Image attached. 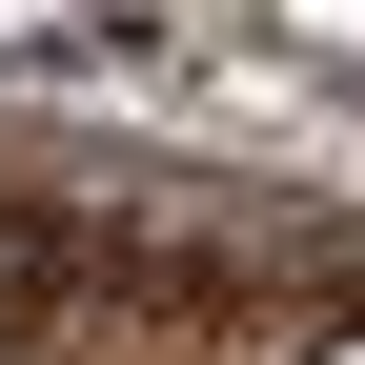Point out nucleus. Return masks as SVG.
Returning a JSON list of instances; mask_svg holds the SVG:
<instances>
[{
	"instance_id": "nucleus-1",
	"label": "nucleus",
	"mask_w": 365,
	"mask_h": 365,
	"mask_svg": "<svg viewBox=\"0 0 365 365\" xmlns=\"http://www.w3.org/2000/svg\"><path fill=\"white\" fill-rule=\"evenodd\" d=\"M345 365H365V345H345Z\"/></svg>"
}]
</instances>
